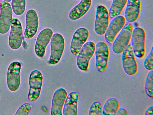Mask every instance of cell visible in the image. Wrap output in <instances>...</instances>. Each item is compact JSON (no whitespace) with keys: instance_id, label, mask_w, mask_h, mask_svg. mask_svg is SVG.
<instances>
[{"instance_id":"cell-1","label":"cell","mask_w":153,"mask_h":115,"mask_svg":"<svg viewBox=\"0 0 153 115\" xmlns=\"http://www.w3.org/2000/svg\"><path fill=\"white\" fill-rule=\"evenodd\" d=\"M146 34L144 30L137 27L133 29L131 37V46L134 55L142 58L145 52Z\"/></svg>"},{"instance_id":"cell-2","label":"cell","mask_w":153,"mask_h":115,"mask_svg":"<svg viewBox=\"0 0 153 115\" xmlns=\"http://www.w3.org/2000/svg\"><path fill=\"white\" fill-rule=\"evenodd\" d=\"M133 29V25L131 24L128 23L124 25L113 43L112 48L114 53L116 54L122 53L128 45Z\"/></svg>"},{"instance_id":"cell-3","label":"cell","mask_w":153,"mask_h":115,"mask_svg":"<svg viewBox=\"0 0 153 115\" xmlns=\"http://www.w3.org/2000/svg\"><path fill=\"white\" fill-rule=\"evenodd\" d=\"M51 54L48 62L51 65H55L60 60L63 54L65 42L63 36L59 33L53 35L51 40Z\"/></svg>"},{"instance_id":"cell-4","label":"cell","mask_w":153,"mask_h":115,"mask_svg":"<svg viewBox=\"0 0 153 115\" xmlns=\"http://www.w3.org/2000/svg\"><path fill=\"white\" fill-rule=\"evenodd\" d=\"M43 80L42 75L39 71L35 70L31 72L29 79V90L28 96L29 101L34 102L39 98Z\"/></svg>"},{"instance_id":"cell-5","label":"cell","mask_w":153,"mask_h":115,"mask_svg":"<svg viewBox=\"0 0 153 115\" xmlns=\"http://www.w3.org/2000/svg\"><path fill=\"white\" fill-rule=\"evenodd\" d=\"M95 45L92 41L85 43L82 47L77 55L76 64L78 68L82 71L88 69L89 62L94 55Z\"/></svg>"},{"instance_id":"cell-6","label":"cell","mask_w":153,"mask_h":115,"mask_svg":"<svg viewBox=\"0 0 153 115\" xmlns=\"http://www.w3.org/2000/svg\"><path fill=\"white\" fill-rule=\"evenodd\" d=\"M21 67L20 63L13 61L9 65L7 77V83L9 89L11 91H16L21 83L20 72Z\"/></svg>"},{"instance_id":"cell-7","label":"cell","mask_w":153,"mask_h":115,"mask_svg":"<svg viewBox=\"0 0 153 115\" xmlns=\"http://www.w3.org/2000/svg\"><path fill=\"white\" fill-rule=\"evenodd\" d=\"M96 66L100 72H104L107 68L109 56L107 45L105 42H100L95 45Z\"/></svg>"},{"instance_id":"cell-8","label":"cell","mask_w":153,"mask_h":115,"mask_svg":"<svg viewBox=\"0 0 153 115\" xmlns=\"http://www.w3.org/2000/svg\"><path fill=\"white\" fill-rule=\"evenodd\" d=\"M122 59V66L125 72L130 75H135L137 72L138 66L130 45H128L123 52Z\"/></svg>"},{"instance_id":"cell-9","label":"cell","mask_w":153,"mask_h":115,"mask_svg":"<svg viewBox=\"0 0 153 115\" xmlns=\"http://www.w3.org/2000/svg\"><path fill=\"white\" fill-rule=\"evenodd\" d=\"M23 30L21 23L16 17L12 19L9 38V45L13 50L19 49L23 40Z\"/></svg>"},{"instance_id":"cell-10","label":"cell","mask_w":153,"mask_h":115,"mask_svg":"<svg viewBox=\"0 0 153 115\" xmlns=\"http://www.w3.org/2000/svg\"><path fill=\"white\" fill-rule=\"evenodd\" d=\"M108 12L105 7L98 6L96 9V19L94 24L95 32L99 35L105 34L109 24Z\"/></svg>"},{"instance_id":"cell-11","label":"cell","mask_w":153,"mask_h":115,"mask_svg":"<svg viewBox=\"0 0 153 115\" xmlns=\"http://www.w3.org/2000/svg\"><path fill=\"white\" fill-rule=\"evenodd\" d=\"M0 34H4L9 30L13 16L11 6L8 2L1 1L0 3Z\"/></svg>"},{"instance_id":"cell-12","label":"cell","mask_w":153,"mask_h":115,"mask_svg":"<svg viewBox=\"0 0 153 115\" xmlns=\"http://www.w3.org/2000/svg\"><path fill=\"white\" fill-rule=\"evenodd\" d=\"M111 20L105 34V39L109 44H112L117 34L120 31L126 23L124 17L119 15Z\"/></svg>"},{"instance_id":"cell-13","label":"cell","mask_w":153,"mask_h":115,"mask_svg":"<svg viewBox=\"0 0 153 115\" xmlns=\"http://www.w3.org/2000/svg\"><path fill=\"white\" fill-rule=\"evenodd\" d=\"M89 35L88 30L85 28H80L75 32L71 41L70 49L71 53L77 56L82 47L85 43Z\"/></svg>"},{"instance_id":"cell-14","label":"cell","mask_w":153,"mask_h":115,"mask_svg":"<svg viewBox=\"0 0 153 115\" xmlns=\"http://www.w3.org/2000/svg\"><path fill=\"white\" fill-rule=\"evenodd\" d=\"M53 35V31L49 28L43 29L38 34L35 47V53L38 57L42 58L45 55L46 47Z\"/></svg>"},{"instance_id":"cell-15","label":"cell","mask_w":153,"mask_h":115,"mask_svg":"<svg viewBox=\"0 0 153 115\" xmlns=\"http://www.w3.org/2000/svg\"><path fill=\"white\" fill-rule=\"evenodd\" d=\"M26 27L24 37L27 39L33 38L36 33L39 25V19L36 11L33 9L29 10L26 15Z\"/></svg>"},{"instance_id":"cell-16","label":"cell","mask_w":153,"mask_h":115,"mask_svg":"<svg viewBox=\"0 0 153 115\" xmlns=\"http://www.w3.org/2000/svg\"><path fill=\"white\" fill-rule=\"evenodd\" d=\"M67 96V92L64 88H59L55 91L52 99L51 115H62V110Z\"/></svg>"},{"instance_id":"cell-17","label":"cell","mask_w":153,"mask_h":115,"mask_svg":"<svg viewBox=\"0 0 153 115\" xmlns=\"http://www.w3.org/2000/svg\"><path fill=\"white\" fill-rule=\"evenodd\" d=\"M140 0H128L124 13V18L127 22H133L139 17L140 11Z\"/></svg>"},{"instance_id":"cell-18","label":"cell","mask_w":153,"mask_h":115,"mask_svg":"<svg viewBox=\"0 0 153 115\" xmlns=\"http://www.w3.org/2000/svg\"><path fill=\"white\" fill-rule=\"evenodd\" d=\"M78 99V94L75 92H71L67 96L63 107L64 115H77Z\"/></svg>"},{"instance_id":"cell-19","label":"cell","mask_w":153,"mask_h":115,"mask_svg":"<svg viewBox=\"0 0 153 115\" xmlns=\"http://www.w3.org/2000/svg\"><path fill=\"white\" fill-rule=\"evenodd\" d=\"M91 0H81L70 12L69 18L72 20L79 19L88 12L91 4Z\"/></svg>"},{"instance_id":"cell-20","label":"cell","mask_w":153,"mask_h":115,"mask_svg":"<svg viewBox=\"0 0 153 115\" xmlns=\"http://www.w3.org/2000/svg\"><path fill=\"white\" fill-rule=\"evenodd\" d=\"M119 108L120 104L118 100L114 97L110 98L103 105L102 115H115Z\"/></svg>"},{"instance_id":"cell-21","label":"cell","mask_w":153,"mask_h":115,"mask_svg":"<svg viewBox=\"0 0 153 115\" xmlns=\"http://www.w3.org/2000/svg\"><path fill=\"white\" fill-rule=\"evenodd\" d=\"M128 0H113L108 14L112 19L119 16L122 12Z\"/></svg>"},{"instance_id":"cell-22","label":"cell","mask_w":153,"mask_h":115,"mask_svg":"<svg viewBox=\"0 0 153 115\" xmlns=\"http://www.w3.org/2000/svg\"><path fill=\"white\" fill-rule=\"evenodd\" d=\"M26 4V0H12L11 6L13 12L16 15H22L25 10Z\"/></svg>"},{"instance_id":"cell-23","label":"cell","mask_w":153,"mask_h":115,"mask_svg":"<svg viewBox=\"0 0 153 115\" xmlns=\"http://www.w3.org/2000/svg\"><path fill=\"white\" fill-rule=\"evenodd\" d=\"M145 90L146 94L149 97L153 98V70L148 73L145 81Z\"/></svg>"},{"instance_id":"cell-24","label":"cell","mask_w":153,"mask_h":115,"mask_svg":"<svg viewBox=\"0 0 153 115\" xmlns=\"http://www.w3.org/2000/svg\"><path fill=\"white\" fill-rule=\"evenodd\" d=\"M102 108L101 105L97 102H93L89 110V115H102Z\"/></svg>"},{"instance_id":"cell-25","label":"cell","mask_w":153,"mask_h":115,"mask_svg":"<svg viewBox=\"0 0 153 115\" xmlns=\"http://www.w3.org/2000/svg\"><path fill=\"white\" fill-rule=\"evenodd\" d=\"M33 107L32 105L25 103L21 105L16 111L15 115H28Z\"/></svg>"},{"instance_id":"cell-26","label":"cell","mask_w":153,"mask_h":115,"mask_svg":"<svg viewBox=\"0 0 153 115\" xmlns=\"http://www.w3.org/2000/svg\"><path fill=\"white\" fill-rule=\"evenodd\" d=\"M145 68L148 70L153 69V47H152L149 54L145 59L144 62Z\"/></svg>"},{"instance_id":"cell-27","label":"cell","mask_w":153,"mask_h":115,"mask_svg":"<svg viewBox=\"0 0 153 115\" xmlns=\"http://www.w3.org/2000/svg\"><path fill=\"white\" fill-rule=\"evenodd\" d=\"M115 115H128L127 111L123 108H119L117 110Z\"/></svg>"},{"instance_id":"cell-28","label":"cell","mask_w":153,"mask_h":115,"mask_svg":"<svg viewBox=\"0 0 153 115\" xmlns=\"http://www.w3.org/2000/svg\"><path fill=\"white\" fill-rule=\"evenodd\" d=\"M145 115H153V106H151L148 107L146 111Z\"/></svg>"},{"instance_id":"cell-29","label":"cell","mask_w":153,"mask_h":115,"mask_svg":"<svg viewBox=\"0 0 153 115\" xmlns=\"http://www.w3.org/2000/svg\"><path fill=\"white\" fill-rule=\"evenodd\" d=\"M4 1L7 2H10L12 0H3Z\"/></svg>"}]
</instances>
